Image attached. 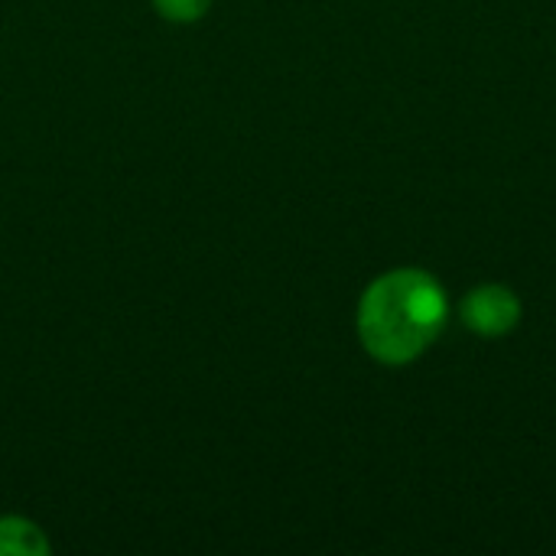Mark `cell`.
<instances>
[{"mask_svg":"<svg viewBox=\"0 0 556 556\" xmlns=\"http://www.w3.org/2000/svg\"><path fill=\"white\" fill-rule=\"evenodd\" d=\"M450 323V296L424 267H394L375 277L355 313L358 342L384 368L424 358Z\"/></svg>","mask_w":556,"mask_h":556,"instance_id":"6da1fadb","label":"cell"},{"mask_svg":"<svg viewBox=\"0 0 556 556\" xmlns=\"http://www.w3.org/2000/svg\"><path fill=\"white\" fill-rule=\"evenodd\" d=\"M463 326L479 339H505L525 319V303L508 283H479L459 300Z\"/></svg>","mask_w":556,"mask_h":556,"instance_id":"7a4b0ae2","label":"cell"},{"mask_svg":"<svg viewBox=\"0 0 556 556\" xmlns=\"http://www.w3.org/2000/svg\"><path fill=\"white\" fill-rule=\"evenodd\" d=\"M49 554V538L29 518L7 515L0 518V556H42Z\"/></svg>","mask_w":556,"mask_h":556,"instance_id":"3957f363","label":"cell"},{"mask_svg":"<svg viewBox=\"0 0 556 556\" xmlns=\"http://www.w3.org/2000/svg\"><path fill=\"white\" fill-rule=\"evenodd\" d=\"M153 7L169 23H195L208 13L212 0H153Z\"/></svg>","mask_w":556,"mask_h":556,"instance_id":"277c9868","label":"cell"}]
</instances>
